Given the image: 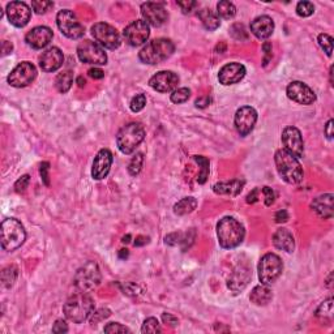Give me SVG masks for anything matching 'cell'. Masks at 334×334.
<instances>
[{
    "mask_svg": "<svg viewBox=\"0 0 334 334\" xmlns=\"http://www.w3.org/2000/svg\"><path fill=\"white\" fill-rule=\"evenodd\" d=\"M63 311L69 321L81 324L89 319L94 311V301L88 292H76L67 299Z\"/></svg>",
    "mask_w": 334,
    "mask_h": 334,
    "instance_id": "obj_1",
    "label": "cell"
},
{
    "mask_svg": "<svg viewBox=\"0 0 334 334\" xmlns=\"http://www.w3.org/2000/svg\"><path fill=\"white\" fill-rule=\"evenodd\" d=\"M218 242L222 248L231 249L242 244L245 236L243 225L234 217H224L217 224Z\"/></svg>",
    "mask_w": 334,
    "mask_h": 334,
    "instance_id": "obj_2",
    "label": "cell"
},
{
    "mask_svg": "<svg viewBox=\"0 0 334 334\" xmlns=\"http://www.w3.org/2000/svg\"><path fill=\"white\" fill-rule=\"evenodd\" d=\"M275 166L280 176L289 184H298L304 178V173L298 158L290 154L287 150L280 149L274 155Z\"/></svg>",
    "mask_w": 334,
    "mask_h": 334,
    "instance_id": "obj_3",
    "label": "cell"
},
{
    "mask_svg": "<svg viewBox=\"0 0 334 334\" xmlns=\"http://www.w3.org/2000/svg\"><path fill=\"white\" fill-rule=\"evenodd\" d=\"M174 51H175V45H174V42L171 39H153L148 45L141 48V51L138 52V58L145 64L154 66V64H158V63L169 59L173 55Z\"/></svg>",
    "mask_w": 334,
    "mask_h": 334,
    "instance_id": "obj_4",
    "label": "cell"
},
{
    "mask_svg": "<svg viewBox=\"0 0 334 334\" xmlns=\"http://www.w3.org/2000/svg\"><path fill=\"white\" fill-rule=\"evenodd\" d=\"M145 138V129L140 123L123 125L117 134V145L123 154H132Z\"/></svg>",
    "mask_w": 334,
    "mask_h": 334,
    "instance_id": "obj_5",
    "label": "cell"
},
{
    "mask_svg": "<svg viewBox=\"0 0 334 334\" xmlns=\"http://www.w3.org/2000/svg\"><path fill=\"white\" fill-rule=\"evenodd\" d=\"M2 247L3 249L12 252L24 244L26 239V231L20 221L15 218H7L2 222Z\"/></svg>",
    "mask_w": 334,
    "mask_h": 334,
    "instance_id": "obj_6",
    "label": "cell"
},
{
    "mask_svg": "<svg viewBox=\"0 0 334 334\" xmlns=\"http://www.w3.org/2000/svg\"><path fill=\"white\" fill-rule=\"evenodd\" d=\"M259 280L263 285H271L280 278L284 270V264L278 255L266 254L260 260L259 266Z\"/></svg>",
    "mask_w": 334,
    "mask_h": 334,
    "instance_id": "obj_7",
    "label": "cell"
},
{
    "mask_svg": "<svg viewBox=\"0 0 334 334\" xmlns=\"http://www.w3.org/2000/svg\"><path fill=\"white\" fill-rule=\"evenodd\" d=\"M101 271H99L98 265H97L94 261H89L84 266H81L77 271H76L75 280H73V284H75L76 289L78 291L88 292L96 289L99 284H101Z\"/></svg>",
    "mask_w": 334,
    "mask_h": 334,
    "instance_id": "obj_8",
    "label": "cell"
},
{
    "mask_svg": "<svg viewBox=\"0 0 334 334\" xmlns=\"http://www.w3.org/2000/svg\"><path fill=\"white\" fill-rule=\"evenodd\" d=\"M57 24L62 34L69 39H80L85 34V27L80 24L75 13L69 9H63L58 13Z\"/></svg>",
    "mask_w": 334,
    "mask_h": 334,
    "instance_id": "obj_9",
    "label": "cell"
},
{
    "mask_svg": "<svg viewBox=\"0 0 334 334\" xmlns=\"http://www.w3.org/2000/svg\"><path fill=\"white\" fill-rule=\"evenodd\" d=\"M78 59L87 64H94V66H104L107 63V55L103 48L96 43V42L85 39L77 46Z\"/></svg>",
    "mask_w": 334,
    "mask_h": 334,
    "instance_id": "obj_10",
    "label": "cell"
},
{
    "mask_svg": "<svg viewBox=\"0 0 334 334\" xmlns=\"http://www.w3.org/2000/svg\"><path fill=\"white\" fill-rule=\"evenodd\" d=\"M92 36L102 47L108 50H115L120 46V36L118 30L106 22H97L93 25Z\"/></svg>",
    "mask_w": 334,
    "mask_h": 334,
    "instance_id": "obj_11",
    "label": "cell"
},
{
    "mask_svg": "<svg viewBox=\"0 0 334 334\" xmlns=\"http://www.w3.org/2000/svg\"><path fill=\"white\" fill-rule=\"evenodd\" d=\"M37 77V68L30 62H22L12 69L8 76V84L13 88H25Z\"/></svg>",
    "mask_w": 334,
    "mask_h": 334,
    "instance_id": "obj_12",
    "label": "cell"
},
{
    "mask_svg": "<svg viewBox=\"0 0 334 334\" xmlns=\"http://www.w3.org/2000/svg\"><path fill=\"white\" fill-rule=\"evenodd\" d=\"M150 36V27L144 20H136L132 21L128 26L125 27L123 32V37H124L125 42L128 45L133 46H141L144 45Z\"/></svg>",
    "mask_w": 334,
    "mask_h": 334,
    "instance_id": "obj_13",
    "label": "cell"
},
{
    "mask_svg": "<svg viewBox=\"0 0 334 334\" xmlns=\"http://www.w3.org/2000/svg\"><path fill=\"white\" fill-rule=\"evenodd\" d=\"M282 143L285 150L292 154L296 158H300L304 154V143L301 133L296 127H286L282 132Z\"/></svg>",
    "mask_w": 334,
    "mask_h": 334,
    "instance_id": "obj_14",
    "label": "cell"
},
{
    "mask_svg": "<svg viewBox=\"0 0 334 334\" xmlns=\"http://www.w3.org/2000/svg\"><path fill=\"white\" fill-rule=\"evenodd\" d=\"M256 122L257 113L250 106H243L235 113L234 123H235V128L240 136H247L248 133H250Z\"/></svg>",
    "mask_w": 334,
    "mask_h": 334,
    "instance_id": "obj_15",
    "label": "cell"
},
{
    "mask_svg": "<svg viewBox=\"0 0 334 334\" xmlns=\"http://www.w3.org/2000/svg\"><path fill=\"white\" fill-rule=\"evenodd\" d=\"M141 15H143L144 21L148 25H152L154 27H159L164 24L169 18L166 8L159 3H144L141 6Z\"/></svg>",
    "mask_w": 334,
    "mask_h": 334,
    "instance_id": "obj_16",
    "label": "cell"
},
{
    "mask_svg": "<svg viewBox=\"0 0 334 334\" xmlns=\"http://www.w3.org/2000/svg\"><path fill=\"white\" fill-rule=\"evenodd\" d=\"M7 17L16 27H24L29 24L32 11L24 2H11L7 6Z\"/></svg>",
    "mask_w": 334,
    "mask_h": 334,
    "instance_id": "obj_17",
    "label": "cell"
},
{
    "mask_svg": "<svg viewBox=\"0 0 334 334\" xmlns=\"http://www.w3.org/2000/svg\"><path fill=\"white\" fill-rule=\"evenodd\" d=\"M287 97L291 101L296 102L300 104H311L316 101V94L308 87L307 84L301 82V81H292L289 84V87L286 89Z\"/></svg>",
    "mask_w": 334,
    "mask_h": 334,
    "instance_id": "obj_18",
    "label": "cell"
},
{
    "mask_svg": "<svg viewBox=\"0 0 334 334\" xmlns=\"http://www.w3.org/2000/svg\"><path fill=\"white\" fill-rule=\"evenodd\" d=\"M179 84V76L171 71H161L149 80L150 88L159 93H169L175 90Z\"/></svg>",
    "mask_w": 334,
    "mask_h": 334,
    "instance_id": "obj_19",
    "label": "cell"
},
{
    "mask_svg": "<svg viewBox=\"0 0 334 334\" xmlns=\"http://www.w3.org/2000/svg\"><path fill=\"white\" fill-rule=\"evenodd\" d=\"M113 164V153L108 149H101L96 155L92 167L93 179L102 180L108 175Z\"/></svg>",
    "mask_w": 334,
    "mask_h": 334,
    "instance_id": "obj_20",
    "label": "cell"
},
{
    "mask_svg": "<svg viewBox=\"0 0 334 334\" xmlns=\"http://www.w3.org/2000/svg\"><path fill=\"white\" fill-rule=\"evenodd\" d=\"M245 76V67L240 63H230L221 68L218 73V80L222 85H234L242 81Z\"/></svg>",
    "mask_w": 334,
    "mask_h": 334,
    "instance_id": "obj_21",
    "label": "cell"
},
{
    "mask_svg": "<svg viewBox=\"0 0 334 334\" xmlns=\"http://www.w3.org/2000/svg\"><path fill=\"white\" fill-rule=\"evenodd\" d=\"M52 37H54V34H52V30L50 27L36 26L25 36V41L30 47L41 50V48L46 47L50 43Z\"/></svg>",
    "mask_w": 334,
    "mask_h": 334,
    "instance_id": "obj_22",
    "label": "cell"
},
{
    "mask_svg": "<svg viewBox=\"0 0 334 334\" xmlns=\"http://www.w3.org/2000/svg\"><path fill=\"white\" fill-rule=\"evenodd\" d=\"M250 278H252V273L249 268L245 265H239L238 268L234 269L233 274L230 275L227 286L234 294H239L248 286Z\"/></svg>",
    "mask_w": 334,
    "mask_h": 334,
    "instance_id": "obj_23",
    "label": "cell"
},
{
    "mask_svg": "<svg viewBox=\"0 0 334 334\" xmlns=\"http://www.w3.org/2000/svg\"><path fill=\"white\" fill-rule=\"evenodd\" d=\"M64 55L58 47H51L46 50L39 58V67L45 72H55L63 66Z\"/></svg>",
    "mask_w": 334,
    "mask_h": 334,
    "instance_id": "obj_24",
    "label": "cell"
},
{
    "mask_svg": "<svg viewBox=\"0 0 334 334\" xmlns=\"http://www.w3.org/2000/svg\"><path fill=\"white\" fill-rule=\"evenodd\" d=\"M250 32L259 39L269 38L274 32V21L269 16H259L250 22Z\"/></svg>",
    "mask_w": 334,
    "mask_h": 334,
    "instance_id": "obj_25",
    "label": "cell"
},
{
    "mask_svg": "<svg viewBox=\"0 0 334 334\" xmlns=\"http://www.w3.org/2000/svg\"><path fill=\"white\" fill-rule=\"evenodd\" d=\"M311 208L319 217L329 219L333 217V194L326 193L316 197L311 204Z\"/></svg>",
    "mask_w": 334,
    "mask_h": 334,
    "instance_id": "obj_26",
    "label": "cell"
},
{
    "mask_svg": "<svg viewBox=\"0 0 334 334\" xmlns=\"http://www.w3.org/2000/svg\"><path fill=\"white\" fill-rule=\"evenodd\" d=\"M273 244L275 248L285 252H292L295 248L294 236L287 229H278L273 235Z\"/></svg>",
    "mask_w": 334,
    "mask_h": 334,
    "instance_id": "obj_27",
    "label": "cell"
},
{
    "mask_svg": "<svg viewBox=\"0 0 334 334\" xmlns=\"http://www.w3.org/2000/svg\"><path fill=\"white\" fill-rule=\"evenodd\" d=\"M244 187V182L239 179L230 180V182L217 183L213 185V191L217 194H227V196H238Z\"/></svg>",
    "mask_w": 334,
    "mask_h": 334,
    "instance_id": "obj_28",
    "label": "cell"
},
{
    "mask_svg": "<svg viewBox=\"0 0 334 334\" xmlns=\"http://www.w3.org/2000/svg\"><path fill=\"white\" fill-rule=\"evenodd\" d=\"M249 299L256 305H266L273 299V294H271V290L269 289L268 285H259V286L254 287Z\"/></svg>",
    "mask_w": 334,
    "mask_h": 334,
    "instance_id": "obj_29",
    "label": "cell"
},
{
    "mask_svg": "<svg viewBox=\"0 0 334 334\" xmlns=\"http://www.w3.org/2000/svg\"><path fill=\"white\" fill-rule=\"evenodd\" d=\"M197 16H199V18H200L201 22H203L204 27L208 30H210V32H212V30L218 29L219 25H221L219 16H218L214 11H212V9H209V8L201 9V11H199Z\"/></svg>",
    "mask_w": 334,
    "mask_h": 334,
    "instance_id": "obj_30",
    "label": "cell"
},
{
    "mask_svg": "<svg viewBox=\"0 0 334 334\" xmlns=\"http://www.w3.org/2000/svg\"><path fill=\"white\" fill-rule=\"evenodd\" d=\"M197 201L194 197H184L174 205V213L176 215H185L192 213L196 209Z\"/></svg>",
    "mask_w": 334,
    "mask_h": 334,
    "instance_id": "obj_31",
    "label": "cell"
},
{
    "mask_svg": "<svg viewBox=\"0 0 334 334\" xmlns=\"http://www.w3.org/2000/svg\"><path fill=\"white\" fill-rule=\"evenodd\" d=\"M72 84H73V72L71 71H64L59 73L55 80V87H57L58 92L59 93H67L71 89Z\"/></svg>",
    "mask_w": 334,
    "mask_h": 334,
    "instance_id": "obj_32",
    "label": "cell"
},
{
    "mask_svg": "<svg viewBox=\"0 0 334 334\" xmlns=\"http://www.w3.org/2000/svg\"><path fill=\"white\" fill-rule=\"evenodd\" d=\"M17 271V268L13 265L7 266L6 269H3V271H2V285H3V287L11 289L15 285L16 278H17L18 274Z\"/></svg>",
    "mask_w": 334,
    "mask_h": 334,
    "instance_id": "obj_33",
    "label": "cell"
},
{
    "mask_svg": "<svg viewBox=\"0 0 334 334\" xmlns=\"http://www.w3.org/2000/svg\"><path fill=\"white\" fill-rule=\"evenodd\" d=\"M217 15L221 16L225 20H230V18H233L236 15L235 6L231 2H227V0L219 2L217 4Z\"/></svg>",
    "mask_w": 334,
    "mask_h": 334,
    "instance_id": "obj_34",
    "label": "cell"
},
{
    "mask_svg": "<svg viewBox=\"0 0 334 334\" xmlns=\"http://www.w3.org/2000/svg\"><path fill=\"white\" fill-rule=\"evenodd\" d=\"M143 164H144V155L141 154V153L134 154L128 164V173L131 174L132 176L138 175L141 171V169H143Z\"/></svg>",
    "mask_w": 334,
    "mask_h": 334,
    "instance_id": "obj_35",
    "label": "cell"
},
{
    "mask_svg": "<svg viewBox=\"0 0 334 334\" xmlns=\"http://www.w3.org/2000/svg\"><path fill=\"white\" fill-rule=\"evenodd\" d=\"M194 161L201 166V173L197 180H199L200 184H204V183L206 182V179H208L209 175V159L203 157V155H194Z\"/></svg>",
    "mask_w": 334,
    "mask_h": 334,
    "instance_id": "obj_36",
    "label": "cell"
},
{
    "mask_svg": "<svg viewBox=\"0 0 334 334\" xmlns=\"http://www.w3.org/2000/svg\"><path fill=\"white\" fill-rule=\"evenodd\" d=\"M191 97V90L188 88H180V89L174 90L173 94H171V102L176 104L184 103L185 101H188V98Z\"/></svg>",
    "mask_w": 334,
    "mask_h": 334,
    "instance_id": "obj_37",
    "label": "cell"
},
{
    "mask_svg": "<svg viewBox=\"0 0 334 334\" xmlns=\"http://www.w3.org/2000/svg\"><path fill=\"white\" fill-rule=\"evenodd\" d=\"M143 333H161V324L158 322V320L154 319V317H149L146 319L143 324V328H141Z\"/></svg>",
    "mask_w": 334,
    "mask_h": 334,
    "instance_id": "obj_38",
    "label": "cell"
},
{
    "mask_svg": "<svg viewBox=\"0 0 334 334\" xmlns=\"http://www.w3.org/2000/svg\"><path fill=\"white\" fill-rule=\"evenodd\" d=\"M331 315H333V299L329 298L328 300L322 301L321 305L317 308L316 316L324 319V317H331Z\"/></svg>",
    "mask_w": 334,
    "mask_h": 334,
    "instance_id": "obj_39",
    "label": "cell"
},
{
    "mask_svg": "<svg viewBox=\"0 0 334 334\" xmlns=\"http://www.w3.org/2000/svg\"><path fill=\"white\" fill-rule=\"evenodd\" d=\"M317 41H319V45L321 46L324 52H326L328 57H331V52H333V38L328 36V34H320Z\"/></svg>",
    "mask_w": 334,
    "mask_h": 334,
    "instance_id": "obj_40",
    "label": "cell"
},
{
    "mask_svg": "<svg viewBox=\"0 0 334 334\" xmlns=\"http://www.w3.org/2000/svg\"><path fill=\"white\" fill-rule=\"evenodd\" d=\"M313 12H315V7L310 2H299L296 6V13L300 17H310L311 15H313Z\"/></svg>",
    "mask_w": 334,
    "mask_h": 334,
    "instance_id": "obj_41",
    "label": "cell"
},
{
    "mask_svg": "<svg viewBox=\"0 0 334 334\" xmlns=\"http://www.w3.org/2000/svg\"><path fill=\"white\" fill-rule=\"evenodd\" d=\"M110 315H111V311L107 310V308H101V310L96 311V312L93 311V313L90 315V317H89L90 324H92V325H97V324L101 322L102 320L107 319Z\"/></svg>",
    "mask_w": 334,
    "mask_h": 334,
    "instance_id": "obj_42",
    "label": "cell"
},
{
    "mask_svg": "<svg viewBox=\"0 0 334 334\" xmlns=\"http://www.w3.org/2000/svg\"><path fill=\"white\" fill-rule=\"evenodd\" d=\"M145 104H146L145 94H137V96L132 98L129 107H131V110L133 111V113H140V111L145 107Z\"/></svg>",
    "mask_w": 334,
    "mask_h": 334,
    "instance_id": "obj_43",
    "label": "cell"
},
{
    "mask_svg": "<svg viewBox=\"0 0 334 334\" xmlns=\"http://www.w3.org/2000/svg\"><path fill=\"white\" fill-rule=\"evenodd\" d=\"M54 6L52 2H45V0H41V2H32V8H33L34 12L37 15H43L51 8V7Z\"/></svg>",
    "mask_w": 334,
    "mask_h": 334,
    "instance_id": "obj_44",
    "label": "cell"
},
{
    "mask_svg": "<svg viewBox=\"0 0 334 334\" xmlns=\"http://www.w3.org/2000/svg\"><path fill=\"white\" fill-rule=\"evenodd\" d=\"M104 333H110V334H114V333H129V329L127 328V326L122 325V324H119V322H110V324H107V325L104 326Z\"/></svg>",
    "mask_w": 334,
    "mask_h": 334,
    "instance_id": "obj_45",
    "label": "cell"
},
{
    "mask_svg": "<svg viewBox=\"0 0 334 334\" xmlns=\"http://www.w3.org/2000/svg\"><path fill=\"white\" fill-rule=\"evenodd\" d=\"M29 182H30V176L29 175L21 176L20 179L16 182L15 191L17 192V193H22V192H25V189H26L27 185H29Z\"/></svg>",
    "mask_w": 334,
    "mask_h": 334,
    "instance_id": "obj_46",
    "label": "cell"
},
{
    "mask_svg": "<svg viewBox=\"0 0 334 334\" xmlns=\"http://www.w3.org/2000/svg\"><path fill=\"white\" fill-rule=\"evenodd\" d=\"M261 192L264 194V199H265V205L270 206L271 204L274 203V192L273 189L269 187H263L261 188Z\"/></svg>",
    "mask_w": 334,
    "mask_h": 334,
    "instance_id": "obj_47",
    "label": "cell"
},
{
    "mask_svg": "<svg viewBox=\"0 0 334 334\" xmlns=\"http://www.w3.org/2000/svg\"><path fill=\"white\" fill-rule=\"evenodd\" d=\"M178 6L180 7L182 12L184 13V15H187V13H191L192 11L196 8L197 3L196 2H178Z\"/></svg>",
    "mask_w": 334,
    "mask_h": 334,
    "instance_id": "obj_48",
    "label": "cell"
},
{
    "mask_svg": "<svg viewBox=\"0 0 334 334\" xmlns=\"http://www.w3.org/2000/svg\"><path fill=\"white\" fill-rule=\"evenodd\" d=\"M52 331L54 333H67L68 331V325H67V322L64 320H57V322L52 326Z\"/></svg>",
    "mask_w": 334,
    "mask_h": 334,
    "instance_id": "obj_49",
    "label": "cell"
},
{
    "mask_svg": "<svg viewBox=\"0 0 334 334\" xmlns=\"http://www.w3.org/2000/svg\"><path fill=\"white\" fill-rule=\"evenodd\" d=\"M48 171H50V164H48L47 162H43V163L41 164V176L46 185L50 184V180H48Z\"/></svg>",
    "mask_w": 334,
    "mask_h": 334,
    "instance_id": "obj_50",
    "label": "cell"
},
{
    "mask_svg": "<svg viewBox=\"0 0 334 334\" xmlns=\"http://www.w3.org/2000/svg\"><path fill=\"white\" fill-rule=\"evenodd\" d=\"M162 320H163L164 324H169V325L173 326V328L179 324L178 319H176L175 316H173L171 313H163V315H162Z\"/></svg>",
    "mask_w": 334,
    "mask_h": 334,
    "instance_id": "obj_51",
    "label": "cell"
},
{
    "mask_svg": "<svg viewBox=\"0 0 334 334\" xmlns=\"http://www.w3.org/2000/svg\"><path fill=\"white\" fill-rule=\"evenodd\" d=\"M274 219L277 224H284V222H287V219H289V213H287L285 209L278 210L274 215Z\"/></svg>",
    "mask_w": 334,
    "mask_h": 334,
    "instance_id": "obj_52",
    "label": "cell"
},
{
    "mask_svg": "<svg viewBox=\"0 0 334 334\" xmlns=\"http://www.w3.org/2000/svg\"><path fill=\"white\" fill-rule=\"evenodd\" d=\"M88 73H89L90 77L94 78V80H99V78H103V76H104V72L102 71V69H99V68L89 69V72H88Z\"/></svg>",
    "mask_w": 334,
    "mask_h": 334,
    "instance_id": "obj_53",
    "label": "cell"
},
{
    "mask_svg": "<svg viewBox=\"0 0 334 334\" xmlns=\"http://www.w3.org/2000/svg\"><path fill=\"white\" fill-rule=\"evenodd\" d=\"M263 51H264V54H265V59H264V66H266V64H268V62H269V59L271 58V54H270V52H271V45L269 43V42H265V43H264Z\"/></svg>",
    "mask_w": 334,
    "mask_h": 334,
    "instance_id": "obj_54",
    "label": "cell"
},
{
    "mask_svg": "<svg viewBox=\"0 0 334 334\" xmlns=\"http://www.w3.org/2000/svg\"><path fill=\"white\" fill-rule=\"evenodd\" d=\"M259 193H260V188H255L254 191L250 192L247 196V203L248 204H255L259 200Z\"/></svg>",
    "mask_w": 334,
    "mask_h": 334,
    "instance_id": "obj_55",
    "label": "cell"
},
{
    "mask_svg": "<svg viewBox=\"0 0 334 334\" xmlns=\"http://www.w3.org/2000/svg\"><path fill=\"white\" fill-rule=\"evenodd\" d=\"M333 119L329 120L328 123H326L325 125V129H324V132H325V136L329 138V140H331L333 138Z\"/></svg>",
    "mask_w": 334,
    "mask_h": 334,
    "instance_id": "obj_56",
    "label": "cell"
},
{
    "mask_svg": "<svg viewBox=\"0 0 334 334\" xmlns=\"http://www.w3.org/2000/svg\"><path fill=\"white\" fill-rule=\"evenodd\" d=\"M210 101H212V99L209 98V97H201V98L196 99V106L197 107L204 108V107H206L209 103H210Z\"/></svg>",
    "mask_w": 334,
    "mask_h": 334,
    "instance_id": "obj_57",
    "label": "cell"
},
{
    "mask_svg": "<svg viewBox=\"0 0 334 334\" xmlns=\"http://www.w3.org/2000/svg\"><path fill=\"white\" fill-rule=\"evenodd\" d=\"M12 50H13L12 43L8 41H4L3 42V55H8L9 52H12Z\"/></svg>",
    "mask_w": 334,
    "mask_h": 334,
    "instance_id": "obj_58",
    "label": "cell"
},
{
    "mask_svg": "<svg viewBox=\"0 0 334 334\" xmlns=\"http://www.w3.org/2000/svg\"><path fill=\"white\" fill-rule=\"evenodd\" d=\"M149 242V238H146V236H137L136 238V242H134V245H137V247H140V245H144L146 244V243Z\"/></svg>",
    "mask_w": 334,
    "mask_h": 334,
    "instance_id": "obj_59",
    "label": "cell"
},
{
    "mask_svg": "<svg viewBox=\"0 0 334 334\" xmlns=\"http://www.w3.org/2000/svg\"><path fill=\"white\" fill-rule=\"evenodd\" d=\"M119 257L120 259H127L128 257V249H120Z\"/></svg>",
    "mask_w": 334,
    "mask_h": 334,
    "instance_id": "obj_60",
    "label": "cell"
},
{
    "mask_svg": "<svg viewBox=\"0 0 334 334\" xmlns=\"http://www.w3.org/2000/svg\"><path fill=\"white\" fill-rule=\"evenodd\" d=\"M77 84H78V87L82 88V87H85V84H87V81H85V78L78 77V78H77Z\"/></svg>",
    "mask_w": 334,
    "mask_h": 334,
    "instance_id": "obj_61",
    "label": "cell"
},
{
    "mask_svg": "<svg viewBox=\"0 0 334 334\" xmlns=\"http://www.w3.org/2000/svg\"><path fill=\"white\" fill-rule=\"evenodd\" d=\"M129 239H131V235H127V236H124V238H123L122 242L123 243H129Z\"/></svg>",
    "mask_w": 334,
    "mask_h": 334,
    "instance_id": "obj_62",
    "label": "cell"
}]
</instances>
